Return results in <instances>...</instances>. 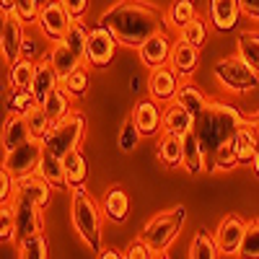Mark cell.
Returning <instances> with one entry per match:
<instances>
[{
  "instance_id": "obj_23",
  "label": "cell",
  "mask_w": 259,
  "mask_h": 259,
  "mask_svg": "<svg viewBox=\"0 0 259 259\" xmlns=\"http://www.w3.org/2000/svg\"><path fill=\"white\" fill-rule=\"evenodd\" d=\"M31 140V133H29V122L24 114H11L6 122H3V150H16L18 145H24Z\"/></svg>"
},
{
  "instance_id": "obj_31",
  "label": "cell",
  "mask_w": 259,
  "mask_h": 259,
  "mask_svg": "<svg viewBox=\"0 0 259 259\" xmlns=\"http://www.w3.org/2000/svg\"><path fill=\"white\" fill-rule=\"evenodd\" d=\"M223 251L207 231H197L189 244V259H218Z\"/></svg>"
},
{
  "instance_id": "obj_40",
  "label": "cell",
  "mask_w": 259,
  "mask_h": 259,
  "mask_svg": "<svg viewBox=\"0 0 259 259\" xmlns=\"http://www.w3.org/2000/svg\"><path fill=\"white\" fill-rule=\"evenodd\" d=\"M13 239H18L16 212H13V205H3V210H0V241L11 244Z\"/></svg>"
},
{
  "instance_id": "obj_51",
  "label": "cell",
  "mask_w": 259,
  "mask_h": 259,
  "mask_svg": "<svg viewBox=\"0 0 259 259\" xmlns=\"http://www.w3.org/2000/svg\"><path fill=\"white\" fill-rule=\"evenodd\" d=\"M34 50H36V45H34V41H31V39H29V36H26V41H24V55H26V57H29V55H31V52H34Z\"/></svg>"
},
{
  "instance_id": "obj_45",
  "label": "cell",
  "mask_w": 259,
  "mask_h": 259,
  "mask_svg": "<svg viewBox=\"0 0 259 259\" xmlns=\"http://www.w3.org/2000/svg\"><path fill=\"white\" fill-rule=\"evenodd\" d=\"M16 197H18L16 177L8 174V171H3V174H0V202H3V205H13Z\"/></svg>"
},
{
  "instance_id": "obj_47",
  "label": "cell",
  "mask_w": 259,
  "mask_h": 259,
  "mask_svg": "<svg viewBox=\"0 0 259 259\" xmlns=\"http://www.w3.org/2000/svg\"><path fill=\"white\" fill-rule=\"evenodd\" d=\"M62 3H65V8H68V11L78 18V16L85 13V6H89V0H62Z\"/></svg>"
},
{
  "instance_id": "obj_7",
  "label": "cell",
  "mask_w": 259,
  "mask_h": 259,
  "mask_svg": "<svg viewBox=\"0 0 259 259\" xmlns=\"http://www.w3.org/2000/svg\"><path fill=\"white\" fill-rule=\"evenodd\" d=\"M36 24H39L41 34H45L47 39L60 41V39H65V34L70 31V26L75 24V16L65 8L62 0H47V3H41Z\"/></svg>"
},
{
  "instance_id": "obj_12",
  "label": "cell",
  "mask_w": 259,
  "mask_h": 259,
  "mask_svg": "<svg viewBox=\"0 0 259 259\" xmlns=\"http://www.w3.org/2000/svg\"><path fill=\"white\" fill-rule=\"evenodd\" d=\"M133 119H135V124H138L143 138H153L158 130L163 127V112H161V106H158L156 99L138 101L135 112H133Z\"/></svg>"
},
{
  "instance_id": "obj_28",
  "label": "cell",
  "mask_w": 259,
  "mask_h": 259,
  "mask_svg": "<svg viewBox=\"0 0 259 259\" xmlns=\"http://www.w3.org/2000/svg\"><path fill=\"white\" fill-rule=\"evenodd\" d=\"M179 106H184V109L197 119L202 112H205V106H207V99H205V94L197 89V85H192V83H184V85H179V94H177V99H174Z\"/></svg>"
},
{
  "instance_id": "obj_14",
  "label": "cell",
  "mask_w": 259,
  "mask_h": 259,
  "mask_svg": "<svg viewBox=\"0 0 259 259\" xmlns=\"http://www.w3.org/2000/svg\"><path fill=\"white\" fill-rule=\"evenodd\" d=\"M16 189H18V197H24L29 202H34L36 207L45 210L50 205L52 197V184L47 179H41L39 174H29V177H21L16 179Z\"/></svg>"
},
{
  "instance_id": "obj_36",
  "label": "cell",
  "mask_w": 259,
  "mask_h": 259,
  "mask_svg": "<svg viewBox=\"0 0 259 259\" xmlns=\"http://www.w3.org/2000/svg\"><path fill=\"white\" fill-rule=\"evenodd\" d=\"M197 18V11H194V0H174L168 8V21L177 29H184L187 24Z\"/></svg>"
},
{
  "instance_id": "obj_27",
  "label": "cell",
  "mask_w": 259,
  "mask_h": 259,
  "mask_svg": "<svg viewBox=\"0 0 259 259\" xmlns=\"http://www.w3.org/2000/svg\"><path fill=\"white\" fill-rule=\"evenodd\" d=\"M34 75H36V62L29 60V57H21L18 62L11 65L8 80H11V85H13V91H31Z\"/></svg>"
},
{
  "instance_id": "obj_5",
  "label": "cell",
  "mask_w": 259,
  "mask_h": 259,
  "mask_svg": "<svg viewBox=\"0 0 259 259\" xmlns=\"http://www.w3.org/2000/svg\"><path fill=\"white\" fill-rule=\"evenodd\" d=\"M212 73L228 91H236V94L256 89V83H259V73L251 65H246L239 55H231V57H223L221 62H215Z\"/></svg>"
},
{
  "instance_id": "obj_6",
  "label": "cell",
  "mask_w": 259,
  "mask_h": 259,
  "mask_svg": "<svg viewBox=\"0 0 259 259\" xmlns=\"http://www.w3.org/2000/svg\"><path fill=\"white\" fill-rule=\"evenodd\" d=\"M83 130H85V119L80 114H70V117H65L62 122H57L52 127V133L47 135V140L41 145H45L47 150H52L55 156L65 158L68 153L78 150V145L83 140Z\"/></svg>"
},
{
  "instance_id": "obj_22",
  "label": "cell",
  "mask_w": 259,
  "mask_h": 259,
  "mask_svg": "<svg viewBox=\"0 0 259 259\" xmlns=\"http://www.w3.org/2000/svg\"><path fill=\"white\" fill-rule=\"evenodd\" d=\"M101 212L104 218H109L112 223H124L130 215V197L122 187H112L101 200Z\"/></svg>"
},
{
  "instance_id": "obj_52",
  "label": "cell",
  "mask_w": 259,
  "mask_h": 259,
  "mask_svg": "<svg viewBox=\"0 0 259 259\" xmlns=\"http://www.w3.org/2000/svg\"><path fill=\"white\" fill-rule=\"evenodd\" d=\"M254 171H256V177H259V150H256V158H254Z\"/></svg>"
},
{
  "instance_id": "obj_18",
  "label": "cell",
  "mask_w": 259,
  "mask_h": 259,
  "mask_svg": "<svg viewBox=\"0 0 259 259\" xmlns=\"http://www.w3.org/2000/svg\"><path fill=\"white\" fill-rule=\"evenodd\" d=\"M163 133L174 135V138H184V135L194 133V117L184 109V106L171 101L163 109Z\"/></svg>"
},
{
  "instance_id": "obj_35",
  "label": "cell",
  "mask_w": 259,
  "mask_h": 259,
  "mask_svg": "<svg viewBox=\"0 0 259 259\" xmlns=\"http://www.w3.org/2000/svg\"><path fill=\"white\" fill-rule=\"evenodd\" d=\"M239 57L259 73V34L256 31L239 34Z\"/></svg>"
},
{
  "instance_id": "obj_21",
  "label": "cell",
  "mask_w": 259,
  "mask_h": 259,
  "mask_svg": "<svg viewBox=\"0 0 259 259\" xmlns=\"http://www.w3.org/2000/svg\"><path fill=\"white\" fill-rule=\"evenodd\" d=\"M50 60H52V65H55V70H57L60 80H65L68 75H73V73L80 68V62H83V57H80L65 39L55 41V50H52Z\"/></svg>"
},
{
  "instance_id": "obj_10",
  "label": "cell",
  "mask_w": 259,
  "mask_h": 259,
  "mask_svg": "<svg viewBox=\"0 0 259 259\" xmlns=\"http://www.w3.org/2000/svg\"><path fill=\"white\" fill-rule=\"evenodd\" d=\"M117 45H119V41L114 39L112 31H106L101 26L91 29L89 31V45H85V62L94 65V68H104V65H109L114 52H117Z\"/></svg>"
},
{
  "instance_id": "obj_32",
  "label": "cell",
  "mask_w": 259,
  "mask_h": 259,
  "mask_svg": "<svg viewBox=\"0 0 259 259\" xmlns=\"http://www.w3.org/2000/svg\"><path fill=\"white\" fill-rule=\"evenodd\" d=\"M26 122H29V133H31V140H39V143H45L47 135L52 133V127L55 122L47 117L45 112V106H34V109L26 114Z\"/></svg>"
},
{
  "instance_id": "obj_19",
  "label": "cell",
  "mask_w": 259,
  "mask_h": 259,
  "mask_svg": "<svg viewBox=\"0 0 259 259\" xmlns=\"http://www.w3.org/2000/svg\"><path fill=\"white\" fill-rule=\"evenodd\" d=\"M207 16L212 21V26L218 31H228L239 24V16H241V3L239 0H210V8Z\"/></svg>"
},
{
  "instance_id": "obj_48",
  "label": "cell",
  "mask_w": 259,
  "mask_h": 259,
  "mask_svg": "<svg viewBox=\"0 0 259 259\" xmlns=\"http://www.w3.org/2000/svg\"><path fill=\"white\" fill-rule=\"evenodd\" d=\"M239 3H241V11H244L249 18L259 21V0H239Z\"/></svg>"
},
{
  "instance_id": "obj_37",
  "label": "cell",
  "mask_w": 259,
  "mask_h": 259,
  "mask_svg": "<svg viewBox=\"0 0 259 259\" xmlns=\"http://www.w3.org/2000/svg\"><path fill=\"white\" fill-rule=\"evenodd\" d=\"M236 256L239 259H259V221L246 223L244 241H241V249Z\"/></svg>"
},
{
  "instance_id": "obj_15",
  "label": "cell",
  "mask_w": 259,
  "mask_h": 259,
  "mask_svg": "<svg viewBox=\"0 0 259 259\" xmlns=\"http://www.w3.org/2000/svg\"><path fill=\"white\" fill-rule=\"evenodd\" d=\"M60 75H57V70H55V65H52V60L50 57H41L39 62H36V75H34V83H31V94H34V99H36V104H45L47 101V96L55 91V89H60Z\"/></svg>"
},
{
  "instance_id": "obj_42",
  "label": "cell",
  "mask_w": 259,
  "mask_h": 259,
  "mask_svg": "<svg viewBox=\"0 0 259 259\" xmlns=\"http://www.w3.org/2000/svg\"><path fill=\"white\" fill-rule=\"evenodd\" d=\"M62 89L68 91L73 99H80V96H85V91H89V73H85L83 68H78L73 75H68L62 80Z\"/></svg>"
},
{
  "instance_id": "obj_25",
  "label": "cell",
  "mask_w": 259,
  "mask_h": 259,
  "mask_svg": "<svg viewBox=\"0 0 259 259\" xmlns=\"http://www.w3.org/2000/svg\"><path fill=\"white\" fill-rule=\"evenodd\" d=\"M205 148L200 143V138L189 133L182 138V166L189 171V174H200V171H205Z\"/></svg>"
},
{
  "instance_id": "obj_38",
  "label": "cell",
  "mask_w": 259,
  "mask_h": 259,
  "mask_svg": "<svg viewBox=\"0 0 259 259\" xmlns=\"http://www.w3.org/2000/svg\"><path fill=\"white\" fill-rule=\"evenodd\" d=\"M179 31H182V36H179V39L189 41V45H192V47H197V50L207 41V24H205L202 18H194L192 24H187V26H184V29H179Z\"/></svg>"
},
{
  "instance_id": "obj_33",
  "label": "cell",
  "mask_w": 259,
  "mask_h": 259,
  "mask_svg": "<svg viewBox=\"0 0 259 259\" xmlns=\"http://www.w3.org/2000/svg\"><path fill=\"white\" fill-rule=\"evenodd\" d=\"M158 161L166 168H177L182 163V138L163 135V140L158 143Z\"/></svg>"
},
{
  "instance_id": "obj_44",
  "label": "cell",
  "mask_w": 259,
  "mask_h": 259,
  "mask_svg": "<svg viewBox=\"0 0 259 259\" xmlns=\"http://www.w3.org/2000/svg\"><path fill=\"white\" fill-rule=\"evenodd\" d=\"M39 11H41L39 0H16V16L24 21V24H34L39 18Z\"/></svg>"
},
{
  "instance_id": "obj_41",
  "label": "cell",
  "mask_w": 259,
  "mask_h": 259,
  "mask_svg": "<svg viewBox=\"0 0 259 259\" xmlns=\"http://www.w3.org/2000/svg\"><path fill=\"white\" fill-rule=\"evenodd\" d=\"M34 106H39V104H36L31 91H13V96L8 99V112L11 114H24L26 117Z\"/></svg>"
},
{
  "instance_id": "obj_50",
  "label": "cell",
  "mask_w": 259,
  "mask_h": 259,
  "mask_svg": "<svg viewBox=\"0 0 259 259\" xmlns=\"http://www.w3.org/2000/svg\"><path fill=\"white\" fill-rule=\"evenodd\" d=\"M16 13V0H3V16Z\"/></svg>"
},
{
  "instance_id": "obj_30",
  "label": "cell",
  "mask_w": 259,
  "mask_h": 259,
  "mask_svg": "<svg viewBox=\"0 0 259 259\" xmlns=\"http://www.w3.org/2000/svg\"><path fill=\"white\" fill-rule=\"evenodd\" d=\"M65 161V177H68V187L70 189H78L85 184V177H89V163H85L80 150H73L62 158Z\"/></svg>"
},
{
  "instance_id": "obj_20",
  "label": "cell",
  "mask_w": 259,
  "mask_h": 259,
  "mask_svg": "<svg viewBox=\"0 0 259 259\" xmlns=\"http://www.w3.org/2000/svg\"><path fill=\"white\" fill-rule=\"evenodd\" d=\"M233 145L241 163H254L256 150H259V124H251L244 119V124L239 127V133L233 138Z\"/></svg>"
},
{
  "instance_id": "obj_16",
  "label": "cell",
  "mask_w": 259,
  "mask_h": 259,
  "mask_svg": "<svg viewBox=\"0 0 259 259\" xmlns=\"http://www.w3.org/2000/svg\"><path fill=\"white\" fill-rule=\"evenodd\" d=\"M244 233H246V223L239 218V215H228V218L221 223L218 233H215V241H218L223 254H239Z\"/></svg>"
},
{
  "instance_id": "obj_43",
  "label": "cell",
  "mask_w": 259,
  "mask_h": 259,
  "mask_svg": "<svg viewBox=\"0 0 259 259\" xmlns=\"http://www.w3.org/2000/svg\"><path fill=\"white\" fill-rule=\"evenodd\" d=\"M140 130L135 124V119L130 117L124 124H122V133H119V150H124V153H130V150H135V145L140 143Z\"/></svg>"
},
{
  "instance_id": "obj_39",
  "label": "cell",
  "mask_w": 259,
  "mask_h": 259,
  "mask_svg": "<svg viewBox=\"0 0 259 259\" xmlns=\"http://www.w3.org/2000/svg\"><path fill=\"white\" fill-rule=\"evenodd\" d=\"M241 161H239V153H236V145H233V140L231 143H226L218 153L212 156V161H210V168H221V171H231L233 166H239Z\"/></svg>"
},
{
  "instance_id": "obj_8",
  "label": "cell",
  "mask_w": 259,
  "mask_h": 259,
  "mask_svg": "<svg viewBox=\"0 0 259 259\" xmlns=\"http://www.w3.org/2000/svg\"><path fill=\"white\" fill-rule=\"evenodd\" d=\"M41 148L45 145H41L39 140H29L24 145H18L16 150H8L6 158H3V171L13 174L16 179L36 174L39 161H41Z\"/></svg>"
},
{
  "instance_id": "obj_49",
  "label": "cell",
  "mask_w": 259,
  "mask_h": 259,
  "mask_svg": "<svg viewBox=\"0 0 259 259\" xmlns=\"http://www.w3.org/2000/svg\"><path fill=\"white\" fill-rule=\"evenodd\" d=\"M96 259H124V254L117 251V249H101Z\"/></svg>"
},
{
  "instance_id": "obj_3",
  "label": "cell",
  "mask_w": 259,
  "mask_h": 259,
  "mask_svg": "<svg viewBox=\"0 0 259 259\" xmlns=\"http://www.w3.org/2000/svg\"><path fill=\"white\" fill-rule=\"evenodd\" d=\"M70 218H73V228L80 236V241L89 244V249L99 254L101 251V210L91 200V194L85 192V187L73 189Z\"/></svg>"
},
{
  "instance_id": "obj_53",
  "label": "cell",
  "mask_w": 259,
  "mask_h": 259,
  "mask_svg": "<svg viewBox=\"0 0 259 259\" xmlns=\"http://www.w3.org/2000/svg\"><path fill=\"white\" fill-rule=\"evenodd\" d=\"M156 259H166V256H163V254H158V256H156Z\"/></svg>"
},
{
  "instance_id": "obj_29",
  "label": "cell",
  "mask_w": 259,
  "mask_h": 259,
  "mask_svg": "<svg viewBox=\"0 0 259 259\" xmlns=\"http://www.w3.org/2000/svg\"><path fill=\"white\" fill-rule=\"evenodd\" d=\"M70 94L65 91V89H55L50 96H47V101L45 104H39V106H45V112H47V117L57 124V122H62L65 117H70L73 112H70Z\"/></svg>"
},
{
  "instance_id": "obj_46",
  "label": "cell",
  "mask_w": 259,
  "mask_h": 259,
  "mask_svg": "<svg viewBox=\"0 0 259 259\" xmlns=\"http://www.w3.org/2000/svg\"><path fill=\"white\" fill-rule=\"evenodd\" d=\"M158 254L150 249L143 239H138V241H133L127 246V251H124V259H156Z\"/></svg>"
},
{
  "instance_id": "obj_9",
  "label": "cell",
  "mask_w": 259,
  "mask_h": 259,
  "mask_svg": "<svg viewBox=\"0 0 259 259\" xmlns=\"http://www.w3.org/2000/svg\"><path fill=\"white\" fill-rule=\"evenodd\" d=\"M24 41H26V29L24 21L16 13L3 16V31H0V50H3V60L8 65L18 62L24 55Z\"/></svg>"
},
{
  "instance_id": "obj_4",
  "label": "cell",
  "mask_w": 259,
  "mask_h": 259,
  "mask_svg": "<svg viewBox=\"0 0 259 259\" xmlns=\"http://www.w3.org/2000/svg\"><path fill=\"white\" fill-rule=\"evenodd\" d=\"M187 221V207L184 205H177V207H171V210H163L158 215H153L145 226H143V233H140V239L153 249L156 254L166 251L171 246V241L179 236L182 226Z\"/></svg>"
},
{
  "instance_id": "obj_11",
  "label": "cell",
  "mask_w": 259,
  "mask_h": 259,
  "mask_svg": "<svg viewBox=\"0 0 259 259\" xmlns=\"http://www.w3.org/2000/svg\"><path fill=\"white\" fill-rule=\"evenodd\" d=\"M13 212H16V231L18 239H29V236H36L45 231V221H41V207H36L34 202L16 197L13 202Z\"/></svg>"
},
{
  "instance_id": "obj_26",
  "label": "cell",
  "mask_w": 259,
  "mask_h": 259,
  "mask_svg": "<svg viewBox=\"0 0 259 259\" xmlns=\"http://www.w3.org/2000/svg\"><path fill=\"white\" fill-rule=\"evenodd\" d=\"M36 174L41 179H47L52 187H68V177H65V161L60 156H55L52 150L41 148V161H39V168Z\"/></svg>"
},
{
  "instance_id": "obj_1",
  "label": "cell",
  "mask_w": 259,
  "mask_h": 259,
  "mask_svg": "<svg viewBox=\"0 0 259 259\" xmlns=\"http://www.w3.org/2000/svg\"><path fill=\"white\" fill-rule=\"evenodd\" d=\"M99 26L112 31L119 45L140 50L150 36L163 31V16L145 0H119L101 13Z\"/></svg>"
},
{
  "instance_id": "obj_13",
  "label": "cell",
  "mask_w": 259,
  "mask_h": 259,
  "mask_svg": "<svg viewBox=\"0 0 259 259\" xmlns=\"http://www.w3.org/2000/svg\"><path fill=\"white\" fill-rule=\"evenodd\" d=\"M179 73L174 70V68H153L150 70V80H148V85H150V94H153V99L156 101H174L177 99V94H179Z\"/></svg>"
},
{
  "instance_id": "obj_17",
  "label": "cell",
  "mask_w": 259,
  "mask_h": 259,
  "mask_svg": "<svg viewBox=\"0 0 259 259\" xmlns=\"http://www.w3.org/2000/svg\"><path fill=\"white\" fill-rule=\"evenodd\" d=\"M140 52V60L143 65H148V68H163V65L171 60V52H174V45L168 41V36L161 31L156 36H150L145 45L138 50Z\"/></svg>"
},
{
  "instance_id": "obj_2",
  "label": "cell",
  "mask_w": 259,
  "mask_h": 259,
  "mask_svg": "<svg viewBox=\"0 0 259 259\" xmlns=\"http://www.w3.org/2000/svg\"><path fill=\"white\" fill-rule=\"evenodd\" d=\"M244 119H246V114H241L236 106L223 104V101H207L205 112L194 119V135L200 138L205 156L210 161L226 143H231L236 138Z\"/></svg>"
},
{
  "instance_id": "obj_24",
  "label": "cell",
  "mask_w": 259,
  "mask_h": 259,
  "mask_svg": "<svg viewBox=\"0 0 259 259\" xmlns=\"http://www.w3.org/2000/svg\"><path fill=\"white\" fill-rule=\"evenodd\" d=\"M197 62H200V50L192 47L189 41L179 39L174 45V52H171V68H174L182 78H189L197 70Z\"/></svg>"
},
{
  "instance_id": "obj_34",
  "label": "cell",
  "mask_w": 259,
  "mask_h": 259,
  "mask_svg": "<svg viewBox=\"0 0 259 259\" xmlns=\"http://www.w3.org/2000/svg\"><path fill=\"white\" fill-rule=\"evenodd\" d=\"M50 246L41 233L29 236V239H18V259H47Z\"/></svg>"
}]
</instances>
